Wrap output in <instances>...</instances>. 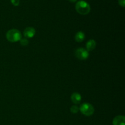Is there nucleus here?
Listing matches in <instances>:
<instances>
[{
    "label": "nucleus",
    "instance_id": "1",
    "mask_svg": "<svg viewBox=\"0 0 125 125\" xmlns=\"http://www.w3.org/2000/svg\"><path fill=\"white\" fill-rule=\"evenodd\" d=\"M76 10L81 15H87L90 12V6L89 4L84 0L78 1L75 6Z\"/></svg>",
    "mask_w": 125,
    "mask_h": 125
},
{
    "label": "nucleus",
    "instance_id": "2",
    "mask_svg": "<svg viewBox=\"0 0 125 125\" xmlns=\"http://www.w3.org/2000/svg\"><path fill=\"white\" fill-rule=\"evenodd\" d=\"M6 39L10 42H17L22 39V34L17 29H10L6 33Z\"/></svg>",
    "mask_w": 125,
    "mask_h": 125
},
{
    "label": "nucleus",
    "instance_id": "3",
    "mask_svg": "<svg viewBox=\"0 0 125 125\" xmlns=\"http://www.w3.org/2000/svg\"><path fill=\"white\" fill-rule=\"evenodd\" d=\"M79 109V111L83 114L85 116H88V117L92 115L95 111L94 106L91 104L88 103H84L82 104Z\"/></svg>",
    "mask_w": 125,
    "mask_h": 125
},
{
    "label": "nucleus",
    "instance_id": "4",
    "mask_svg": "<svg viewBox=\"0 0 125 125\" xmlns=\"http://www.w3.org/2000/svg\"><path fill=\"white\" fill-rule=\"evenodd\" d=\"M75 56L80 60H86L89 57V53L86 49L79 48L75 51Z\"/></svg>",
    "mask_w": 125,
    "mask_h": 125
},
{
    "label": "nucleus",
    "instance_id": "5",
    "mask_svg": "<svg viewBox=\"0 0 125 125\" xmlns=\"http://www.w3.org/2000/svg\"><path fill=\"white\" fill-rule=\"evenodd\" d=\"M35 30L32 27H28L26 28L24 31V36L25 37L26 39H31L34 37V35H35Z\"/></svg>",
    "mask_w": 125,
    "mask_h": 125
},
{
    "label": "nucleus",
    "instance_id": "6",
    "mask_svg": "<svg viewBox=\"0 0 125 125\" xmlns=\"http://www.w3.org/2000/svg\"><path fill=\"white\" fill-rule=\"evenodd\" d=\"M113 125H125V118L123 115H118L115 117L112 122Z\"/></svg>",
    "mask_w": 125,
    "mask_h": 125
},
{
    "label": "nucleus",
    "instance_id": "7",
    "mask_svg": "<svg viewBox=\"0 0 125 125\" xmlns=\"http://www.w3.org/2000/svg\"><path fill=\"white\" fill-rule=\"evenodd\" d=\"M71 100L73 103L79 104L81 101V95L77 92H74L71 95Z\"/></svg>",
    "mask_w": 125,
    "mask_h": 125
},
{
    "label": "nucleus",
    "instance_id": "8",
    "mask_svg": "<svg viewBox=\"0 0 125 125\" xmlns=\"http://www.w3.org/2000/svg\"><path fill=\"white\" fill-rule=\"evenodd\" d=\"M96 43L94 40H89L86 43V50L88 51H92L94 50H95L96 47Z\"/></svg>",
    "mask_w": 125,
    "mask_h": 125
},
{
    "label": "nucleus",
    "instance_id": "9",
    "mask_svg": "<svg viewBox=\"0 0 125 125\" xmlns=\"http://www.w3.org/2000/svg\"><path fill=\"white\" fill-rule=\"evenodd\" d=\"M85 37V35L84 32H83V31H79L75 34V36H74V39L78 43L82 42L84 40Z\"/></svg>",
    "mask_w": 125,
    "mask_h": 125
},
{
    "label": "nucleus",
    "instance_id": "10",
    "mask_svg": "<svg viewBox=\"0 0 125 125\" xmlns=\"http://www.w3.org/2000/svg\"><path fill=\"white\" fill-rule=\"evenodd\" d=\"M79 107H78L77 106H75V105H74V106H72L70 108L71 112L73 114H77L78 112H79Z\"/></svg>",
    "mask_w": 125,
    "mask_h": 125
},
{
    "label": "nucleus",
    "instance_id": "11",
    "mask_svg": "<svg viewBox=\"0 0 125 125\" xmlns=\"http://www.w3.org/2000/svg\"><path fill=\"white\" fill-rule=\"evenodd\" d=\"M20 41L21 45H22V46H27V45H28V43H29V41H28V39H26V38H24V39H21Z\"/></svg>",
    "mask_w": 125,
    "mask_h": 125
},
{
    "label": "nucleus",
    "instance_id": "12",
    "mask_svg": "<svg viewBox=\"0 0 125 125\" xmlns=\"http://www.w3.org/2000/svg\"><path fill=\"white\" fill-rule=\"evenodd\" d=\"M12 4L15 6H18L20 4V0H10Z\"/></svg>",
    "mask_w": 125,
    "mask_h": 125
},
{
    "label": "nucleus",
    "instance_id": "13",
    "mask_svg": "<svg viewBox=\"0 0 125 125\" xmlns=\"http://www.w3.org/2000/svg\"><path fill=\"white\" fill-rule=\"evenodd\" d=\"M118 4H119L122 7H124L125 6V0H118Z\"/></svg>",
    "mask_w": 125,
    "mask_h": 125
},
{
    "label": "nucleus",
    "instance_id": "14",
    "mask_svg": "<svg viewBox=\"0 0 125 125\" xmlns=\"http://www.w3.org/2000/svg\"><path fill=\"white\" fill-rule=\"evenodd\" d=\"M68 1H70V2H76L77 0H68Z\"/></svg>",
    "mask_w": 125,
    "mask_h": 125
}]
</instances>
